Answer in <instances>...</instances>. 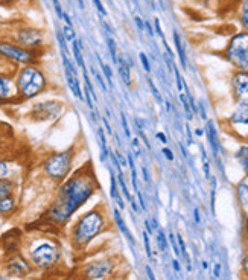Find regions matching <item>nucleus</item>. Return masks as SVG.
Returning a JSON list of instances; mask_svg holds the SVG:
<instances>
[{"label":"nucleus","instance_id":"nucleus-1","mask_svg":"<svg viewBox=\"0 0 248 280\" xmlns=\"http://www.w3.org/2000/svg\"><path fill=\"white\" fill-rule=\"evenodd\" d=\"M96 188V177L88 167L75 172L60 186L56 198L47 212V216L55 224H66L70 216L93 197Z\"/></svg>","mask_w":248,"mask_h":280},{"label":"nucleus","instance_id":"nucleus-2","mask_svg":"<svg viewBox=\"0 0 248 280\" xmlns=\"http://www.w3.org/2000/svg\"><path fill=\"white\" fill-rule=\"evenodd\" d=\"M15 84L20 99H34L40 96L47 87L46 75L37 66L28 64L22 67L15 75Z\"/></svg>","mask_w":248,"mask_h":280},{"label":"nucleus","instance_id":"nucleus-3","mask_svg":"<svg viewBox=\"0 0 248 280\" xmlns=\"http://www.w3.org/2000/svg\"><path fill=\"white\" fill-rule=\"evenodd\" d=\"M104 227H105V218L99 210H90L84 213L73 226L72 230L73 244L78 248L85 247L104 230Z\"/></svg>","mask_w":248,"mask_h":280},{"label":"nucleus","instance_id":"nucleus-4","mask_svg":"<svg viewBox=\"0 0 248 280\" xmlns=\"http://www.w3.org/2000/svg\"><path fill=\"white\" fill-rule=\"evenodd\" d=\"M60 259H61L60 247L50 239L37 240L29 250V262L40 270H47L55 267L60 262Z\"/></svg>","mask_w":248,"mask_h":280},{"label":"nucleus","instance_id":"nucleus-5","mask_svg":"<svg viewBox=\"0 0 248 280\" xmlns=\"http://www.w3.org/2000/svg\"><path fill=\"white\" fill-rule=\"evenodd\" d=\"M73 164V153L72 151H61V153H52L43 161V172L47 178L53 181H64Z\"/></svg>","mask_w":248,"mask_h":280},{"label":"nucleus","instance_id":"nucleus-6","mask_svg":"<svg viewBox=\"0 0 248 280\" xmlns=\"http://www.w3.org/2000/svg\"><path fill=\"white\" fill-rule=\"evenodd\" d=\"M227 58L238 69L248 73V32L233 37L227 49Z\"/></svg>","mask_w":248,"mask_h":280},{"label":"nucleus","instance_id":"nucleus-7","mask_svg":"<svg viewBox=\"0 0 248 280\" xmlns=\"http://www.w3.org/2000/svg\"><path fill=\"white\" fill-rule=\"evenodd\" d=\"M0 55L3 58L18 63V64H32L35 60V53L31 49H25L22 46H15L11 43H0Z\"/></svg>","mask_w":248,"mask_h":280},{"label":"nucleus","instance_id":"nucleus-8","mask_svg":"<svg viewBox=\"0 0 248 280\" xmlns=\"http://www.w3.org/2000/svg\"><path fill=\"white\" fill-rule=\"evenodd\" d=\"M63 111V105L55 101H44L34 104L31 115L37 120H52Z\"/></svg>","mask_w":248,"mask_h":280},{"label":"nucleus","instance_id":"nucleus-9","mask_svg":"<svg viewBox=\"0 0 248 280\" xmlns=\"http://www.w3.org/2000/svg\"><path fill=\"white\" fill-rule=\"evenodd\" d=\"M15 40H17L18 46L32 50V49L40 47L43 44V34H41V31H38V29L26 28V29L17 31Z\"/></svg>","mask_w":248,"mask_h":280},{"label":"nucleus","instance_id":"nucleus-10","mask_svg":"<svg viewBox=\"0 0 248 280\" xmlns=\"http://www.w3.org/2000/svg\"><path fill=\"white\" fill-rule=\"evenodd\" d=\"M114 270V264L108 259H104V260H96V262H91L84 274L88 280H104L107 279Z\"/></svg>","mask_w":248,"mask_h":280},{"label":"nucleus","instance_id":"nucleus-11","mask_svg":"<svg viewBox=\"0 0 248 280\" xmlns=\"http://www.w3.org/2000/svg\"><path fill=\"white\" fill-rule=\"evenodd\" d=\"M31 270H32V264L23 256H18V254L12 256L8 260V264L5 265V271L14 277H25L31 273Z\"/></svg>","mask_w":248,"mask_h":280},{"label":"nucleus","instance_id":"nucleus-12","mask_svg":"<svg viewBox=\"0 0 248 280\" xmlns=\"http://www.w3.org/2000/svg\"><path fill=\"white\" fill-rule=\"evenodd\" d=\"M18 98L15 78L11 75H0V101H14Z\"/></svg>","mask_w":248,"mask_h":280},{"label":"nucleus","instance_id":"nucleus-13","mask_svg":"<svg viewBox=\"0 0 248 280\" xmlns=\"http://www.w3.org/2000/svg\"><path fill=\"white\" fill-rule=\"evenodd\" d=\"M233 90L239 104L248 105V73L238 72L233 77Z\"/></svg>","mask_w":248,"mask_h":280},{"label":"nucleus","instance_id":"nucleus-14","mask_svg":"<svg viewBox=\"0 0 248 280\" xmlns=\"http://www.w3.org/2000/svg\"><path fill=\"white\" fill-rule=\"evenodd\" d=\"M15 209H17V200L14 198V195L0 200V216H9L15 212Z\"/></svg>","mask_w":248,"mask_h":280},{"label":"nucleus","instance_id":"nucleus-15","mask_svg":"<svg viewBox=\"0 0 248 280\" xmlns=\"http://www.w3.org/2000/svg\"><path fill=\"white\" fill-rule=\"evenodd\" d=\"M232 122L236 125H248V105L239 104L232 115Z\"/></svg>","mask_w":248,"mask_h":280},{"label":"nucleus","instance_id":"nucleus-16","mask_svg":"<svg viewBox=\"0 0 248 280\" xmlns=\"http://www.w3.org/2000/svg\"><path fill=\"white\" fill-rule=\"evenodd\" d=\"M207 137H208V142H210V146L213 149V154L218 156L219 153V140H218V133L215 129V125L212 120L207 122Z\"/></svg>","mask_w":248,"mask_h":280},{"label":"nucleus","instance_id":"nucleus-17","mask_svg":"<svg viewBox=\"0 0 248 280\" xmlns=\"http://www.w3.org/2000/svg\"><path fill=\"white\" fill-rule=\"evenodd\" d=\"M14 192H15V181H12L11 178L0 180V200L14 195Z\"/></svg>","mask_w":248,"mask_h":280},{"label":"nucleus","instance_id":"nucleus-18","mask_svg":"<svg viewBox=\"0 0 248 280\" xmlns=\"http://www.w3.org/2000/svg\"><path fill=\"white\" fill-rule=\"evenodd\" d=\"M114 219H116V224H118V227H119V230L126 236V239L131 242V244L132 245H134L136 244V242H134V238H132V235H131V232L128 230V227H126V224H125V221L122 219V215H121V212L118 210V209H114Z\"/></svg>","mask_w":248,"mask_h":280},{"label":"nucleus","instance_id":"nucleus-19","mask_svg":"<svg viewBox=\"0 0 248 280\" xmlns=\"http://www.w3.org/2000/svg\"><path fill=\"white\" fill-rule=\"evenodd\" d=\"M118 64H119L118 70H119V75H121L122 81L125 82V85H131V72H129L128 64H126L125 60L121 58V57L118 58Z\"/></svg>","mask_w":248,"mask_h":280},{"label":"nucleus","instance_id":"nucleus-20","mask_svg":"<svg viewBox=\"0 0 248 280\" xmlns=\"http://www.w3.org/2000/svg\"><path fill=\"white\" fill-rule=\"evenodd\" d=\"M174 43H175V49H177V52H178V57H180L181 66H183V69H186V66H187L186 53H184V49H183V44H181V40H180V35L177 34V31L174 32Z\"/></svg>","mask_w":248,"mask_h":280},{"label":"nucleus","instance_id":"nucleus-21","mask_svg":"<svg viewBox=\"0 0 248 280\" xmlns=\"http://www.w3.org/2000/svg\"><path fill=\"white\" fill-rule=\"evenodd\" d=\"M98 136L101 140V161H107L108 160V148H107V139H105V133L102 128H98Z\"/></svg>","mask_w":248,"mask_h":280},{"label":"nucleus","instance_id":"nucleus-22","mask_svg":"<svg viewBox=\"0 0 248 280\" xmlns=\"http://www.w3.org/2000/svg\"><path fill=\"white\" fill-rule=\"evenodd\" d=\"M236 159L241 163V166L244 167V171L248 174V146L241 148L239 151L236 153Z\"/></svg>","mask_w":248,"mask_h":280},{"label":"nucleus","instance_id":"nucleus-23","mask_svg":"<svg viewBox=\"0 0 248 280\" xmlns=\"http://www.w3.org/2000/svg\"><path fill=\"white\" fill-rule=\"evenodd\" d=\"M12 175V167L8 161L2 160L0 159V180H3V178H11Z\"/></svg>","mask_w":248,"mask_h":280},{"label":"nucleus","instance_id":"nucleus-24","mask_svg":"<svg viewBox=\"0 0 248 280\" xmlns=\"http://www.w3.org/2000/svg\"><path fill=\"white\" fill-rule=\"evenodd\" d=\"M118 181H119V184H121V189H122V192H124L125 198H126L129 202H131V201H134V200H132V197H131V194H129V191H128V188H126V183H125V180H124L122 169H119V171H118Z\"/></svg>","mask_w":248,"mask_h":280},{"label":"nucleus","instance_id":"nucleus-25","mask_svg":"<svg viewBox=\"0 0 248 280\" xmlns=\"http://www.w3.org/2000/svg\"><path fill=\"white\" fill-rule=\"evenodd\" d=\"M98 61H99V64H101V69H102V73L105 75V78H107V81H108V85L110 87H113V73H111V69H110V66H107V64H104V61L98 57Z\"/></svg>","mask_w":248,"mask_h":280},{"label":"nucleus","instance_id":"nucleus-26","mask_svg":"<svg viewBox=\"0 0 248 280\" xmlns=\"http://www.w3.org/2000/svg\"><path fill=\"white\" fill-rule=\"evenodd\" d=\"M180 101H181V104H183V108H184V111H186V116H187V119H189V120H192L194 113H192V110H190V105H189L187 96H186V95H183V93H180Z\"/></svg>","mask_w":248,"mask_h":280},{"label":"nucleus","instance_id":"nucleus-27","mask_svg":"<svg viewBox=\"0 0 248 280\" xmlns=\"http://www.w3.org/2000/svg\"><path fill=\"white\" fill-rule=\"evenodd\" d=\"M110 184H111V191H110V195L113 200H116L119 191H118V186H116V175H114L113 171H110Z\"/></svg>","mask_w":248,"mask_h":280},{"label":"nucleus","instance_id":"nucleus-28","mask_svg":"<svg viewBox=\"0 0 248 280\" xmlns=\"http://www.w3.org/2000/svg\"><path fill=\"white\" fill-rule=\"evenodd\" d=\"M63 37H64V40L72 43L73 40H76V37H75V31H73V26H64L63 28Z\"/></svg>","mask_w":248,"mask_h":280},{"label":"nucleus","instance_id":"nucleus-29","mask_svg":"<svg viewBox=\"0 0 248 280\" xmlns=\"http://www.w3.org/2000/svg\"><path fill=\"white\" fill-rule=\"evenodd\" d=\"M107 44H108V49H110V53H111L113 61L118 64V50H116V43H114V40L111 39V37H108V39H107Z\"/></svg>","mask_w":248,"mask_h":280},{"label":"nucleus","instance_id":"nucleus-30","mask_svg":"<svg viewBox=\"0 0 248 280\" xmlns=\"http://www.w3.org/2000/svg\"><path fill=\"white\" fill-rule=\"evenodd\" d=\"M157 244H159L160 251H166L167 250V239H166L163 230H159V233H157Z\"/></svg>","mask_w":248,"mask_h":280},{"label":"nucleus","instance_id":"nucleus-31","mask_svg":"<svg viewBox=\"0 0 248 280\" xmlns=\"http://www.w3.org/2000/svg\"><path fill=\"white\" fill-rule=\"evenodd\" d=\"M238 195L242 200V202H248V184L241 183L238 186Z\"/></svg>","mask_w":248,"mask_h":280},{"label":"nucleus","instance_id":"nucleus-32","mask_svg":"<svg viewBox=\"0 0 248 280\" xmlns=\"http://www.w3.org/2000/svg\"><path fill=\"white\" fill-rule=\"evenodd\" d=\"M203 151V167H204V175L206 178H210V166H208V161H207V156H206V151H204V148L201 149Z\"/></svg>","mask_w":248,"mask_h":280},{"label":"nucleus","instance_id":"nucleus-33","mask_svg":"<svg viewBox=\"0 0 248 280\" xmlns=\"http://www.w3.org/2000/svg\"><path fill=\"white\" fill-rule=\"evenodd\" d=\"M143 242H145V250L148 257H152V251H151V244H149V233L143 232Z\"/></svg>","mask_w":248,"mask_h":280},{"label":"nucleus","instance_id":"nucleus-34","mask_svg":"<svg viewBox=\"0 0 248 280\" xmlns=\"http://www.w3.org/2000/svg\"><path fill=\"white\" fill-rule=\"evenodd\" d=\"M139 58H140V63H142V66H143L145 72H151V66H149V60H148V57H146V53L140 52Z\"/></svg>","mask_w":248,"mask_h":280},{"label":"nucleus","instance_id":"nucleus-35","mask_svg":"<svg viewBox=\"0 0 248 280\" xmlns=\"http://www.w3.org/2000/svg\"><path fill=\"white\" fill-rule=\"evenodd\" d=\"M93 3L96 5V9L101 12V15H104V17H107V15H108V12H107V9L104 8V5H102L101 0H93Z\"/></svg>","mask_w":248,"mask_h":280},{"label":"nucleus","instance_id":"nucleus-36","mask_svg":"<svg viewBox=\"0 0 248 280\" xmlns=\"http://www.w3.org/2000/svg\"><path fill=\"white\" fill-rule=\"evenodd\" d=\"M241 22L244 25V28L248 31V6H245V9L242 11V15H241Z\"/></svg>","mask_w":248,"mask_h":280},{"label":"nucleus","instance_id":"nucleus-37","mask_svg":"<svg viewBox=\"0 0 248 280\" xmlns=\"http://www.w3.org/2000/svg\"><path fill=\"white\" fill-rule=\"evenodd\" d=\"M148 82H149V87H151V90H152V95L156 96V99H157L159 102H162V95H160V93H159V90H157V87L154 85V82H152L151 80H149Z\"/></svg>","mask_w":248,"mask_h":280},{"label":"nucleus","instance_id":"nucleus-38","mask_svg":"<svg viewBox=\"0 0 248 280\" xmlns=\"http://www.w3.org/2000/svg\"><path fill=\"white\" fill-rule=\"evenodd\" d=\"M169 239H170V244H172V248H174V253H175V256H180V250H178V245H177V238L170 233L169 235Z\"/></svg>","mask_w":248,"mask_h":280},{"label":"nucleus","instance_id":"nucleus-39","mask_svg":"<svg viewBox=\"0 0 248 280\" xmlns=\"http://www.w3.org/2000/svg\"><path fill=\"white\" fill-rule=\"evenodd\" d=\"M52 2H53V6H55V11H56V14H58V18H63V15H64V11H63L61 5H60V0H52Z\"/></svg>","mask_w":248,"mask_h":280},{"label":"nucleus","instance_id":"nucleus-40","mask_svg":"<svg viewBox=\"0 0 248 280\" xmlns=\"http://www.w3.org/2000/svg\"><path fill=\"white\" fill-rule=\"evenodd\" d=\"M174 73H175V78H177V88H178V91H181L183 90V80H181V75H180L177 67H174Z\"/></svg>","mask_w":248,"mask_h":280},{"label":"nucleus","instance_id":"nucleus-41","mask_svg":"<svg viewBox=\"0 0 248 280\" xmlns=\"http://www.w3.org/2000/svg\"><path fill=\"white\" fill-rule=\"evenodd\" d=\"M154 25H156V32L159 34V37L163 40V43H166L165 35H163V31H162V26H160V22H159V18H156V20H154Z\"/></svg>","mask_w":248,"mask_h":280},{"label":"nucleus","instance_id":"nucleus-42","mask_svg":"<svg viewBox=\"0 0 248 280\" xmlns=\"http://www.w3.org/2000/svg\"><path fill=\"white\" fill-rule=\"evenodd\" d=\"M163 156L169 160V161H172L174 160V154H172V151H170V149L169 148H163Z\"/></svg>","mask_w":248,"mask_h":280},{"label":"nucleus","instance_id":"nucleus-43","mask_svg":"<svg viewBox=\"0 0 248 280\" xmlns=\"http://www.w3.org/2000/svg\"><path fill=\"white\" fill-rule=\"evenodd\" d=\"M121 119H122V125H124V129H125V134L128 136V137H131V131H129V128H128V123H126V118L122 115L121 116Z\"/></svg>","mask_w":248,"mask_h":280},{"label":"nucleus","instance_id":"nucleus-44","mask_svg":"<svg viewBox=\"0 0 248 280\" xmlns=\"http://www.w3.org/2000/svg\"><path fill=\"white\" fill-rule=\"evenodd\" d=\"M114 154H116V159H118V161H119V164H121V166H126V164H128V163L125 161L124 156H122L119 151H118V153H114Z\"/></svg>","mask_w":248,"mask_h":280},{"label":"nucleus","instance_id":"nucleus-45","mask_svg":"<svg viewBox=\"0 0 248 280\" xmlns=\"http://www.w3.org/2000/svg\"><path fill=\"white\" fill-rule=\"evenodd\" d=\"M134 22H136L139 31H143V29H145V23L142 22V18H140V17H134Z\"/></svg>","mask_w":248,"mask_h":280},{"label":"nucleus","instance_id":"nucleus-46","mask_svg":"<svg viewBox=\"0 0 248 280\" xmlns=\"http://www.w3.org/2000/svg\"><path fill=\"white\" fill-rule=\"evenodd\" d=\"M213 276L218 279L221 276V264H215V268H213Z\"/></svg>","mask_w":248,"mask_h":280},{"label":"nucleus","instance_id":"nucleus-47","mask_svg":"<svg viewBox=\"0 0 248 280\" xmlns=\"http://www.w3.org/2000/svg\"><path fill=\"white\" fill-rule=\"evenodd\" d=\"M94 75H96V80H98V82L101 84V87H102V90H104V91H107V85H105V82H104V80L101 78V75H98V73H94Z\"/></svg>","mask_w":248,"mask_h":280},{"label":"nucleus","instance_id":"nucleus-48","mask_svg":"<svg viewBox=\"0 0 248 280\" xmlns=\"http://www.w3.org/2000/svg\"><path fill=\"white\" fill-rule=\"evenodd\" d=\"M146 273H148V277H149V280H156V276H154V273H152L151 267H146Z\"/></svg>","mask_w":248,"mask_h":280},{"label":"nucleus","instance_id":"nucleus-49","mask_svg":"<svg viewBox=\"0 0 248 280\" xmlns=\"http://www.w3.org/2000/svg\"><path fill=\"white\" fill-rule=\"evenodd\" d=\"M186 133H187V139H189V143H192V133H190V129H189V125H186Z\"/></svg>","mask_w":248,"mask_h":280},{"label":"nucleus","instance_id":"nucleus-50","mask_svg":"<svg viewBox=\"0 0 248 280\" xmlns=\"http://www.w3.org/2000/svg\"><path fill=\"white\" fill-rule=\"evenodd\" d=\"M157 139H160L162 143H166V142H167V139H166V136H165L163 133H157Z\"/></svg>","mask_w":248,"mask_h":280},{"label":"nucleus","instance_id":"nucleus-51","mask_svg":"<svg viewBox=\"0 0 248 280\" xmlns=\"http://www.w3.org/2000/svg\"><path fill=\"white\" fill-rule=\"evenodd\" d=\"M242 267H244V271H245V273L248 274V256H247V257L244 259V262H242Z\"/></svg>","mask_w":248,"mask_h":280},{"label":"nucleus","instance_id":"nucleus-52","mask_svg":"<svg viewBox=\"0 0 248 280\" xmlns=\"http://www.w3.org/2000/svg\"><path fill=\"white\" fill-rule=\"evenodd\" d=\"M63 18H64V20H66V25H67V26H72V20H70V17H69V14H66V12H64Z\"/></svg>","mask_w":248,"mask_h":280},{"label":"nucleus","instance_id":"nucleus-53","mask_svg":"<svg viewBox=\"0 0 248 280\" xmlns=\"http://www.w3.org/2000/svg\"><path fill=\"white\" fill-rule=\"evenodd\" d=\"M102 122H104V125H105V128H107V131H108V133L111 134L113 131H111V128H110V123H108V120H107L105 118H102Z\"/></svg>","mask_w":248,"mask_h":280},{"label":"nucleus","instance_id":"nucleus-54","mask_svg":"<svg viewBox=\"0 0 248 280\" xmlns=\"http://www.w3.org/2000/svg\"><path fill=\"white\" fill-rule=\"evenodd\" d=\"M194 218H195L197 224H200V221H201V219H200V210H198V209H195V210H194Z\"/></svg>","mask_w":248,"mask_h":280},{"label":"nucleus","instance_id":"nucleus-55","mask_svg":"<svg viewBox=\"0 0 248 280\" xmlns=\"http://www.w3.org/2000/svg\"><path fill=\"white\" fill-rule=\"evenodd\" d=\"M200 113H201V118H203V119H207V116H206V110H204L203 104H200Z\"/></svg>","mask_w":248,"mask_h":280},{"label":"nucleus","instance_id":"nucleus-56","mask_svg":"<svg viewBox=\"0 0 248 280\" xmlns=\"http://www.w3.org/2000/svg\"><path fill=\"white\" fill-rule=\"evenodd\" d=\"M142 171H143V180L148 183V181H149V177H148V171H146V167H145V166L142 167Z\"/></svg>","mask_w":248,"mask_h":280},{"label":"nucleus","instance_id":"nucleus-57","mask_svg":"<svg viewBox=\"0 0 248 280\" xmlns=\"http://www.w3.org/2000/svg\"><path fill=\"white\" fill-rule=\"evenodd\" d=\"M132 146L136 148V151H137V154H139V139H132Z\"/></svg>","mask_w":248,"mask_h":280},{"label":"nucleus","instance_id":"nucleus-58","mask_svg":"<svg viewBox=\"0 0 248 280\" xmlns=\"http://www.w3.org/2000/svg\"><path fill=\"white\" fill-rule=\"evenodd\" d=\"M172 262H174V270L178 273V271H180V264H178V260L175 259V260H172Z\"/></svg>","mask_w":248,"mask_h":280},{"label":"nucleus","instance_id":"nucleus-59","mask_svg":"<svg viewBox=\"0 0 248 280\" xmlns=\"http://www.w3.org/2000/svg\"><path fill=\"white\" fill-rule=\"evenodd\" d=\"M145 28L148 29V34H149V35H154V32H152V28H151L149 23H145Z\"/></svg>","mask_w":248,"mask_h":280},{"label":"nucleus","instance_id":"nucleus-60","mask_svg":"<svg viewBox=\"0 0 248 280\" xmlns=\"http://www.w3.org/2000/svg\"><path fill=\"white\" fill-rule=\"evenodd\" d=\"M145 226H146L148 233H152V229H151V226H149V222H148V221H145Z\"/></svg>","mask_w":248,"mask_h":280},{"label":"nucleus","instance_id":"nucleus-61","mask_svg":"<svg viewBox=\"0 0 248 280\" xmlns=\"http://www.w3.org/2000/svg\"><path fill=\"white\" fill-rule=\"evenodd\" d=\"M0 280H9V279H8L6 276H3L2 273H0Z\"/></svg>","mask_w":248,"mask_h":280},{"label":"nucleus","instance_id":"nucleus-62","mask_svg":"<svg viewBox=\"0 0 248 280\" xmlns=\"http://www.w3.org/2000/svg\"><path fill=\"white\" fill-rule=\"evenodd\" d=\"M195 133H197V136H203V131H201V129H197Z\"/></svg>","mask_w":248,"mask_h":280},{"label":"nucleus","instance_id":"nucleus-63","mask_svg":"<svg viewBox=\"0 0 248 280\" xmlns=\"http://www.w3.org/2000/svg\"><path fill=\"white\" fill-rule=\"evenodd\" d=\"M245 229H247V235H248V219H247V226H245Z\"/></svg>","mask_w":248,"mask_h":280},{"label":"nucleus","instance_id":"nucleus-64","mask_svg":"<svg viewBox=\"0 0 248 280\" xmlns=\"http://www.w3.org/2000/svg\"><path fill=\"white\" fill-rule=\"evenodd\" d=\"M0 2H6V0H0Z\"/></svg>","mask_w":248,"mask_h":280}]
</instances>
